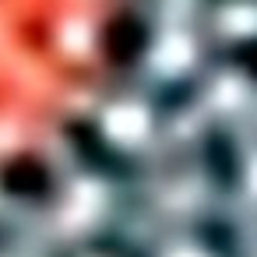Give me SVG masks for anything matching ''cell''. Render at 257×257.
I'll list each match as a JSON object with an SVG mask.
<instances>
[{"mask_svg":"<svg viewBox=\"0 0 257 257\" xmlns=\"http://www.w3.org/2000/svg\"><path fill=\"white\" fill-rule=\"evenodd\" d=\"M4 187L15 190V194H43L46 190V176L39 166L32 162H15L8 173H4Z\"/></svg>","mask_w":257,"mask_h":257,"instance_id":"obj_1","label":"cell"},{"mask_svg":"<svg viewBox=\"0 0 257 257\" xmlns=\"http://www.w3.org/2000/svg\"><path fill=\"white\" fill-rule=\"evenodd\" d=\"M138 46H141V32H138L134 22H116V25L109 29L106 50H109L116 60H131V57L138 53Z\"/></svg>","mask_w":257,"mask_h":257,"instance_id":"obj_2","label":"cell"},{"mask_svg":"<svg viewBox=\"0 0 257 257\" xmlns=\"http://www.w3.org/2000/svg\"><path fill=\"white\" fill-rule=\"evenodd\" d=\"M239 57L246 60V67H250V74H257V43H250V46H243V50H239Z\"/></svg>","mask_w":257,"mask_h":257,"instance_id":"obj_3","label":"cell"}]
</instances>
